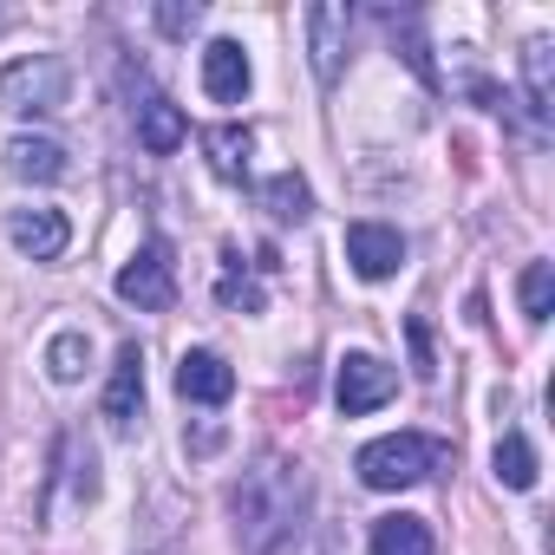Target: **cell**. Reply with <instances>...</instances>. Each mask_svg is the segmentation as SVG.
Here are the masks:
<instances>
[{"mask_svg":"<svg viewBox=\"0 0 555 555\" xmlns=\"http://www.w3.org/2000/svg\"><path fill=\"white\" fill-rule=\"evenodd\" d=\"M261 203H268V216H274V222H308V183H301L295 170L268 177V183H261Z\"/></svg>","mask_w":555,"mask_h":555,"instance_id":"obj_18","label":"cell"},{"mask_svg":"<svg viewBox=\"0 0 555 555\" xmlns=\"http://www.w3.org/2000/svg\"><path fill=\"white\" fill-rule=\"evenodd\" d=\"M177 392L196 399V405H222V399L235 392V366H229L222 353L196 347V353H183V366H177Z\"/></svg>","mask_w":555,"mask_h":555,"instance_id":"obj_9","label":"cell"},{"mask_svg":"<svg viewBox=\"0 0 555 555\" xmlns=\"http://www.w3.org/2000/svg\"><path fill=\"white\" fill-rule=\"evenodd\" d=\"M444 464V444L425 438V431H392V438H373L360 451V483L366 490H412L425 483L431 470Z\"/></svg>","mask_w":555,"mask_h":555,"instance_id":"obj_2","label":"cell"},{"mask_svg":"<svg viewBox=\"0 0 555 555\" xmlns=\"http://www.w3.org/2000/svg\"><path fill=\"white\" fill-rule=\"evenodd\" d=\"M229 509H235V535H242L248 555H282L308 529V477H301V464L268 451L255 470H242V483L229 490Z\"/></svg>","mask_w":555,"mask_h":555,"instance_id":"obj_1","label":"cell"},{"mask_svg":"<svg viewBox=\"0 0 555 555\" xmlns=\"http://www.w3.org/2000/svg\"><path fill=\"white\" fill-rule=\"evenodd\" d=\"M86 360H92V340H86L79 327H66V334H53V347H47V373H53L60 386H73V379L86 373Z\"/></svg>","mask_w":555,"mask_h":555,"instance_id":"obj_19","label":"cell"},{"mask_svg":"<svg viewBox=\"0 0 555 555\" xmlns=\"http://www.w3.org/2000/svg\"><path fill=\"white\" fill-rule=\"evenodd\" d=\"M8 170L27 177V183H60L73 164H66V144L60 138H14L8 144Z\"/></svg>","mask_w":555,"mask_h":555,"instance_id":"obj_13","label":"cell"},{"mask_svg":"<svg viewBox=\"0 0 555 555\" xmlns=\"http://www.w3.org/2000/svg\"><path fill=\"white\" fill-rule=\"evenodd\" d=\"M373 555H431V522L425 516H379Z\"/></svg>","mask_w":555,"mask_h":555,"instance_id":"obj_15","label":"cell"},{"mask_svg":"<svg viewBox=\"0 0 555 555\" xmlns=\"http://www.w3.org/2000/svg\"><path fill=\"white\" fill-rule=\"evenodd\" d=\"M308 53H314V79L334 86L347 53V8H308Z\"/></svg>","mask_w":555,"mask_h":555,"instance_id":"obj_11","label":"cell"},{"mask_svg":"<svg viewBox=\"0 0 555 555\" xmlns=\"http://www.w3.org/2000/svg\"><path fill=\"white\" fill-rule=\"evenodd\" d=\"M66 92H73V73L60 53H27L0 73V105L14 118H47V112H66Z\"/></svg>","mask_w":555,"mask_h":555,"instance_id":"obj_3","label":"cell"},{"mask_svg":"<svg viewBox=\"0 0 555 555\" xmlns=\"http://www.w3.org/2000/svg\"><path fill=\"white\" fill-rule=\"evenodd\" d=\"M131 99H138V105H131V118H138V144H144L151 157H170V151H183V138H190L183 112H177V105H170L157 86H144V79L131 86Z\"/></svg>","mask_w":555,"mask_h":555,"instance_id":"obj_6","label":"cell"},{"mask_svg":"<svg viewBox=\"0 0 555 555\" xmlns=\"http://www.w3.org/2000/svg\"><path fill=\"white\" fill-rule=\"evenodd\" d=\"M118 301L144 308V314H164L177 301V268H170V248L164 242H144L125 268H118Z\"/></svg>","mask_w":555,"mask_h":555,"instance_id":"obj_4","label":"cell"},{"mask_svg":"<svg viewBox=\"0 0 555 555\" xmlns=\"http://www.w3.org/2000/svg\"><path fill=\"white\" fill-rule=\"evenodd\" d=\"M8 235H14V248L27 255V261H60L66 255V242H73V222H66V209H14L8 216Z\"/></svg>","mask_w":555,"mask_h":555,"instance_id":"obj_7","label":"cell"},{"mask_svg":"<svg viewBox=\"0 0 555 555\" xmlns=\"http://www.w3.org/2000/svg\"><path fill=\"white\" fill-rule=\"evenodd\" d=\"M516 295H522L529 327H542L548 308H555V268H548V261H529V268H522V282H516Z\"/></svg>","mask_w":555,"mask_h":555,"instance_id":"obj_20","label":"cell"},{"mask_svg":"<svg viewBox=\"0 0 555 555\" xmlns=\"http://www.w3.org/2000/svg\"><path fill=\"white\" fill-rule=\"evenodd\" d=\"M222 261H229V268H222V282H216V301H222V308H248V314H255V308H261V288L242 274V255L229 248Z\"/></svg>","mask_w":555,"mask_h":555,"instance_id":"obj_21","label":"cell"},{"mask_svg":"<svg viewBox=\"0 0 555 555\" xmlns=\"http://www.w3.org/2000/svg\"><path fill=\"white\" fill-rule=\"evenodd\" d=\"M347 261H353V274H366V282H386V274H399V261H405V235L386 229V222H353L347 229Z\"/></svg>","mask_w":555,"mask_h":555,"instance_id":"obj_8","label":"cell"},{"mask_svg":"<svg viewBox=\"0 0 555 555\" xmlns=\"http://www.w3.org/2000/svg\"><path fill=\"white\" fill-rule=\"evenodd\" d=\"M548 53H555V47H548L542 34H535V40L522 47V86H529V112H535V118H548V112H555V79H548Z\"/></svg>","mask_w":555,"mask_h":555,"instance_id":"obj_17","label":"cell"},{"mask_svg":"<svg viewBox=\"0 0 555 555\" xmlns=\"http://www.w3.org/2000/svg\"><path fill=\"white\" fill-rule=\"evenodd\" d=\"M138 412H144V353H138V347H118V366H112V379H105V418H112L118 431H131Z\"/></svg>","mask_w":555,"mask_h":555,"instance_id":"obj_10","label":"cell"},{"mask_svg":"<svg viewBox=\"0 0 555 555\" xmlns=\"http://www.w3.org/2000/svg\"><path fill=\"white\" fill-rule=\"evenodd\" d=\"M392 392H399V373H392L386 360H373V353H347V360H340L334 399H340V412H347V418H366V412H379Z\"/></svg>","mask_w":555,"mask_h":555,"instance_id":"obj_5","label":"cell"},{"mask_svg":"<svg viewBox=\"0 0 555 555\" xmlns=\"http://www.w3.org/2000/svg\"><path fill=\"white\" fill-rule=\"evenodd\" d=\"M203 92L216 105H242V92H248V53L235 40H209V53H203Z\"/></svg>","mask_w":555,"mask_h":555,"instance_id":"obj_12","label":"cell"},{"mask_svg":"<svg viewBox=\"0 0 555 555\" xmlns=\"http://www.w3.org/2000/svg\"><path fill=\"white\" fill-rule=\"evenodd\" d=\"M490 464H496V483H509V490H535V444H529L522 431H503Z\"/></svg>","mask_w":555,"mask_h":555,"instance_id":"obj_16","label":"cell"},{"mask_svg":"<svg viewBox=\"0 0 555 555\" xmlns=\"http://www.w3.org/2000/svg\"><path fill=\"white\" fill-rule=\"evenodd\" d=\"M157 27L164 34H190L196 27V8H157Z\"/></svg>","mask_w":555,"mask_h":555,"instance_id":"obj_22","label":"cell"},{"mask_svg":"<svg viewBox=\"0 0 555 555\" xmlns=\"http://www.w3.org/2000/svg\"><path fill=\"white\" fill-rule=\"evenodd\" d=\"M203 151H209V170H216V177L242 183V177H248V151H255V138H248L242 125H216V131H203Z\"/></svg>","mask_w":555,"mask_h":555,"instance_id":"obj_14","label":"cell"}]
</instances>
